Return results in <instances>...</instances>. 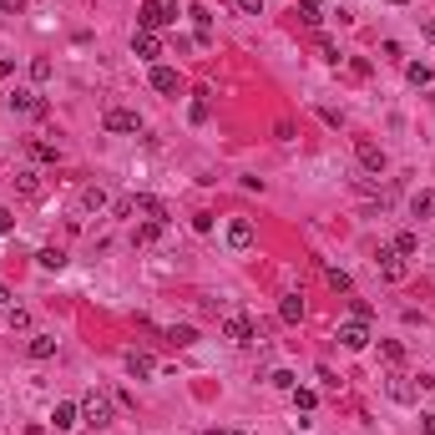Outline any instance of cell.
<instances>
[{
	"label": "cell",
	"mask_w": 435,
	"mask_h": 435,
	"mask_svg": "<svg viewBox=\"0 0 435 435\" xmlns=\"http://www.w3.org/2000/svg\"><path fill=\"white\" fill-rule=\"evenodd\" d=\"M81 425H97V430L112 425V395L106 390H86L81 395Z\"/></svg>",
	"instance_id": "1"
},
{
	"label": "cell",
	"mask_w": 435,
	"mask_h": 435,
	"mask_svg": "<svg viewBox=\"0 0 435 435\" xmlns=\"http://www.w3.org/2000/svg\"><path fill=\"white\" fill-rule=\"evenodd\" d=\"M172 20H178V0H147L137 10V31H162Z\"/></svg>",
	"instance_id": "2"
},
{
	"label": "cell",
	"mask_w": 435,
	"mask_h": 435,
	"mask_svg": "<svg viewBox=\"0 0 435 435\" xmlns=\"http://www.w3.org/2000/svg\"><path fill=\"white\" fill-rule=\"evenodd\" d=\"M430 385H435L430 375H420V380H415V375H405V369H395V375H390V400L415 405V400H420V390H430Z\"/></svg>",
	"instance_id": "3"
},
{
	"label": "cell",
	"mask_w": 435,
	"mask_h": 435,
	"mask_svg": "<svg viewBox=\"0 0 435 435\" xmlns=\"http://www.w3.org/2000/svg\"><path fill=\"white\" fill-rule=\"evenodd\" d=\"M101 127H106V132H127V137H132V132H142V117L127 112V106H106V112H101Z\"/></svg>",
	"instance_id": "4"
},
{
	"label": "cell",
	"mask_w": 435,
	"mask_h": 435,
	"mask_svg": "<svg viewBox=\"0 0 435 435\" xmlns=\"http://www.w3.org/2000/svg\"><path fill=\"white\" fill-rule=\"evenodd\" d=\"M355 157H359V167H364V172H375V178L390 167L385 147H380V142H369V137H359V142H355Z\"/></svg>",
	"instance_id": "5"
},
{
	"label": "cell",
	"mask_w": 435,
	"mask_h": 435,
	"mask_svg": "<svg viewBox=\"0 0 435 435\" xmlns=\"http://www.w3.org/2000/svg\"><path fill=\"white\" fill-rule=\"evenodd\" d=\"M253 334H258V324H253L248 314H228V319H223V339H228V344H253Z\"/></svg>",
	"instance_id": "6"
},
{
	"label": "cell",
	"mask_w": 435,
	"mask_h": 435,
	"mask_svg": "<svg viewBox=\"0 0 435 435\" xmlns=\"http://www.w3.org/2000/svg\"><path fill=\"white\" fill-rule=\"evenodd\" d=\"M339 344L359 355L364 344H369V324H364V319H344V324H339Z\"/></svg>",
	"instance_id": "7"
},
{
	"label": "cell",
	"mask_w": 435,
	"mask_h": 435,
	"mask_svg": "<svg viewBox=\"0 0 435 435\" xmlns=\"http://www.w3.org/2000/svg\"><path fill=\"white\" fill-rule=\"evenodd\" d=\"M10 112H20V117H46V101H41L36 92H26V86H15V92H10Z\"/></svg>",
	"instance_id": "8"
},
{
	"label": "cell",
	"mask_w": 435,
	"mask_h": 435,
	"mask_svg": "<svg viewBox=\"0 0 435 435\" xmlns=\"http://www.w3.org/2000/svg\"><path fill=\"white\" fill-rule=\"evenodd\" d=\"M228 248L233 253H248L253 248V223H248V218H228Z\"/></svg>",
	"instance_id": "9"
},
{
	"label": "cell",
	"mask_w": 435,
	"mask_h": 435,
	"mask_svg": "<svg viewBox=\"0 0 435 435\" xmlns=\"http://www.w3.org/2000/svg\"><path fill=\"white\" fill-rule=\"evenodd\" d=\"M132 213H142L147 223H167V218H172L167 203H162V198H147V192H137V198H132Z\"/></svg>",
	"instance_id": "10"
},
{
	"label": "cell",
	"mask_w": 435,
	"mask_h": 435,
	"mask_svg": "<svg viewBox=\"0 0 435 435\" xmlns=\"http://www.w3.org/2000/svg\"><path fill=\"white\" fill-rule=\"evenodd\" d=\"M380 273H385V284H405V258L395 253V248H380Z\"/></svg>",
	"instance_id": "11"
},
{
	"label": "cell",
	"mask_w": 435,
	"mask_h": 435,
	"mask_svg": "<svg viewBox=\"0 0 435 435\" xmlns=\"http://www.w3.org/2000/svg\"><path fill=\"white\" fill-rule=\"evenodd\" d=\"M51 425L66 435V430H76L81 425V405H71V400H56V410H51Z\"/></svg>",
	"instance_id": "12"
},
{
	"label": "cell",
	"mask_w": 435,
	"mask_h": 435,
	"mask_svg": "<svg viewBox=\"0 0 435 435\" xmlns=\"http://www.w3.org/2000/svg\"><path fill=\"white\" fill-rule=\"evenodd\" d=\"M127 375H132V380H152V375H157V359L142 355V350H127Z\"/></svg>",
	"instance_id": "13"
},
{
	"label": "cell",
	"mask_w": 435,
	"mask_h": 435,
	"mask_svg": "<svg viewBox=\"0 0 435 435\" xmlns=\"http://www.w3.org/2000/svg\"><path fill=\"white\" fill-rule=\"evenodd\" d=\"M178 86H183V76L172 71V66H152V92H162V97H178Z\"/></svg>",
	"instance_id": "14"
},
{
	"label": "cell",
	"mask_w": 435,
	"mask_h": 435,
	"mask_svg": "<svg viewBox=\"0 0 435 435\" xmlns=\"http://www.w3.org/2000/svg\"><path fill=\"white\" fill-rule=\"evenodd\" d=\"M132 51H137L142 61H157V56H162V41H157V31H137V36H132Z\"/></svg>",
	"instance_id": "15"
},
{
	"label": "cell",
	"mask_w": 435,
	"mask_h": 435,
	"mask_svg": "<svg viewBox=\"0 0 435 435\" xmlns=\"http://www.w3.org/2000/svg\"><path fill=\"white\" fill-rule=\"evenodd\" d=\"M26 355H31V359H51V355H56V334H41V329H36V334L26 339Z\"/></svg>",
	"instance_id": "16"
},
{
	"label": "cell",
	"mask_w": 435,
	"mask_h": 435,
	"mask_svg": "<svg viewBox=\"0 0 435 435\" xmlns=\"http://www.w3.org/2000/svg\"><path fill=\"white\" fill-rule=\"evenodd\" d=\"M15 192H20V198H41V172L36 167H20L15 172Z\"/></svg>",
	"instance_id": "17"
},
{
	"label": "cell",
	"mask_w": 435,
	"mask_h": 435,
	"mask_svg": "<svg viewBox=\"0 0 435 435\" xmlns=\"http://www.w3.org/2000/svg\"><path fill=\"white\" fill-rule=\"evenodd\" d=\"M278 319H284V324H299V319H304V294H284V299H278Z\"/></svg>",
	"instance_id": "18"
},
{
	"label": "cell",
	"mask_w": 435,
	"mask_h": 435,
	"mask_svg": "<svg viewBox=\"0 0 435 435\" xmlns=\"http://www.w3.org/2000/svg\"><path fill=\"white\" fill-rule=\"evenodd\" d=\"M410 218H435V192H415L410 198Z\"/></svg>",
	"instance_id": "19"
},
{
	"label": "cell",
	"mask_w": 435,
	"mask_h": 435,
	"mask_svg": "<svg viewBox=\"0 0 435 435\" xmlns=\"http://www.w3.org/2000/svg\"><path fill=\"white\" fill-rule=\"evenodd\" d=\"M0 329H31V314L26 309H0Z\"/></svg>",
	"instance_id": "20"
},
{
	"label": "cell",
	"mask_w": 435,
	"mask_h": 435,
	"mask_svg": "<svg viewBox=\"0 0 435 435\" xmlns=\"http://www.w3.org/2000/svg\"><path fill=\"white\" fill-rule=\"evenodd\" d=\"M81 208H86V213L106 208V187H92V183H86V187H81Z\"/></svg>",
	"instance_id": "21"
},
{
	"label": "cell",
	"mask_w": 435,
	"mask_h": 435,
	"mask_svg": "<svg viewBox=\"0 0 435 435\" xmlns=\"http://www.w3.org/2000/svg\"><path fill=\"white\" fill-rule=\"evenodd\" d=\"M26 147H31V157H36V162H56V157H61V152H56V142H41V137H31Z\"/></svg>",
	"instance_id": "22"
},
{
	"label": "cell",
	"mask_w": 435,
	"mask_h": 435,
	"mask_svg": "<svg viewBox=\"0 0 435 435\" xmlns=\"http://www.w3.org/2000/svg\"><path fill=\"white\" fill-rule=\"evenodd\" d=\"M36 264L56 273V269H66V253H61V248H41V253H36Z\"/></svg>",
	"instance_id": "23"
},
{
	"label": "cell",
	"mask_w": 435,
	"mask_h": 435,
	"mask_svg": "<svg viewBox=\"0 0 435 435\" xmlns=\"http://www.w3.org/2000/svg\"><path fill=\"white\" fill-rule=\"evenodd\" d=\"M390 248H395L400 258H410V253L420 248V233H395V243H390Z\"/></svg>",
	"instance_id": "24"
},
{
	"label": "cell",
	"mask_w": 435,
	"mask_h": 435,
	"mask_svg": "<svg viewBox=\"0 0 435 435\" xmlns=\"http://www.w3.org/2000/svg\"><path fill=\"white\" fill-rule=\"evenodd\" d=\"M405 81H410V86H430V66H425V61H410V66H405Z\"/></svg>",
	"instance_id": "25"
},
{
	"label": "cell",
	"mask_w": 435,
	"mask_h": 435,
	"mask_svg": "<svg viewBox=\"0 0 435 435\" xmlns=\"http://www.w3.org/2000/svg\"><path fill=\"white\" fill-rule=\"evenodd\" d=\"M324 278H329V289H334V294H350V289H355L344 269H324Z\"/></svg>",
	"instance_id": "26"
},
{
	"label": "cell",
	"mask_w": 435,
	"mask_h": 435,
	"mask_svg": "<svg viewBox=\"0 0 435 435\" xmlns=\"http://www.w3.org/2000/svg\"><path fill=\"white\" fill-rule=\"evenodd\" d=\"M167 339L178 344V350H187V344L198 339V329H192V324H178V329H167Z\"/></svg>",
	"instance_id": "27"
},
{
	"label": "cell",
	"mask_w": 435,
	"mask_h": 435,
	"mask_svg": "<svg viewBox=\"0 0 435 435\" xmlns=\"http://www.w3.org/2000/svg\"><path fill=\"white\" fill-rule=\"evenodd\" d=\"M162 228H167V223H142V228H137V243H142V248H152V243L162 238Z\"/></svg>",
	"instance_id": "28"
},
{
	"label": "cell",
	"mask_w": 435,
	"mask_h": 435,
	"mask_svg": "<svg viewBox=\"0 0 435 435\" xmlns=\"http://www.w3.org/2000/svg\"><path fill=\"white\" fill-rule=\"evenodd\" d=\"M380 355H385L390 364L400 369V364H405V344H395V339H385V344H380Z\"/></svg>",
	"instance_id": "29"
},
{
	"label": "cell",
	"mask_w": 435,
	"mask_h": 435,
	"mask_svg": "<svg viewBox=\"0 0 435 435\" xmlns=\"http://www.w3.org/2000/svg\"><path fill=\"white\" fill-rule=\"evenodd\" d=\"M299 15H304V26H319V20H324L319 0H304V6H299Z\"/></svg>",
	"instance_id": "30"
},
{
	"label": "cell",
	"mask_w": 435,
	"mask_h": 435,
	"mask_svg": "<svg viewBox=\"0 0 435 435\" xmlns=\"http://www.w3.org/2000/svg\"><path fill=\"white\" fill-rule=\"evenodd\" d=\"M314 405H319V395H314V390H294V410H304V415H309Z\"/></svg>",
	"instance_id": "31"
},
{
	"label": "cell",
	"mask_w": 435,
	"mask_h": 435,
	"mask_svg": "<svg viewBox=\"0 0 435 435\" xmlns=\"http://www.w3.org/2000/svg\"><path fill=\"white\" fill-rule=\"evenodd\" d=\"M51 71H56V66H51L46 56H36V61H31V76H36V81H51Z\"/></svg>",
	"instance_id": "32"
},
{
	"label": "cell",
	"mask_w": 435,
	"mask_h": 435,
	"mask_svg": "<svg viewBox=\"0 0 435 435\" xmlns=\"http://www.w3.org/2000/svg\"><path fill=\"white\" fill-rule=\"evenodd\" d=\"M187 117H192V122H208V97L192 101V106H187Z\"/></svg>",
	"instance_id": "33"
},
{
	"label": "cell",
	"mask_w": 435,
	"mask_h": 435,
	"mask_svg": "<svg viewBox=\"0 0 435 435\" xmlns=\"http://www.w3.org/2000/svg\"><path fill=\"white\" fill-rule=\"evenodd\" d=\"M269 385H278V390H294V375H289V369H273V375H269Z\"/></svg>",
	"instance_id": "34"
},
{
	"label": "cell",
	"mask_w": 435,
	"mask_h": 435,
	"mask_svg": "<svg viewBox=\"0 0 435 435\" xmlns=\"http://www.w3.org/2000/svg\"><path fill=\"white\" fill-rule=\"evenodd\" d=\"M350 309H355V319H364V324H369V314H375V309H369V299H350Z\"/></svg>",
	"instance_id": "35"
},
{
	"label": "cell",
	"mask_w": 435,
	"mask_h": 435,
	"mask_svg": "<svg viewBox=\"0 0 435 435\" xmlns=\"http://www.w3.org/2000/svg\"><path fill=\"white\" fill-rule=\"evenodd\" d=\"M238 10L243 15H264V0H238Z\"/></svg>",
	"instance_id": "36"
},
{
	"label": "cell",
	"mask_w": 435,
	"mask_h": 435,
	"mask_svg": "<svg viewBox=\"0 0 435 435\" xmlns=\"http://www.w3.org/2000/svg\"><path fill=\"white\" fill-rule=\"evenodd\" d=\"M10 228H15V213H10V208H0V238H6Z\"/></svg>",
	"instance_id": "37"
},
{
	"label": "cell",
	"mask_w": 435,
	"mask_h": 435,
	"mask_svg": "<svg viewBox=\"0 0 435 435\" xmlns=\"http://www.w3.org/2000/svg\"><path fill=\"white\" fill-rule=\"evenodd\" d=\"M420 36H425L430 46H435V15H425V20H420Z\"/></svg>",
	"instance_id": "38"
},
{
	"label": "cell",
	"mask_w": 435,
	"mask_h": 435,
	"mask_svg": "<svg viewBox=\"0 0 435 435\" xmlns=\"http://www.w3.org/2000/svg\"><path fill=\"white\" fill-rule=\"evenodd\" d=\"M0 10H6V15H20V10H26V0H0Z\"/></svg>",
	"instance_id": "39"
},
{
	"label": "cell",
	"mask_w": 435,
	"mask_h": 435,
	"mask_svg": "<svg viewBox=\"0 0 435 435\" xmlns=\"http://www.w3.org/2000/svg\"><path fill=\"white\" fill-rule=\"evenodd\" d=\"M420 430H425V435H435V410H430V415H420Z\"/></svg>",
	"instance_id": "40"
},
{
	"label": "cell",
	"mask_w": 435,
	"mask_h": 435,
	"mask_svg": "<svg viewBox=\"0 0 435 435\" xmlns=\"http://www.w3.org/2000/svg\"><path fill=\"white\" fill-rule=\"evenodd\" d=\"M0 309H10V289L6 284H0Z\"/></svg>",
	"instance_id": "41"
},
{
	"label": "cell",
	"mask_w": 435,
	"mask_h": 435,
	"mask_svg": "<svg viewBox=\"0 0 435 435\" xmlns=\"http://www.w3.org/2000/svg\"><path fill=\"white\" fill-rule=\"evenodd\" d=\"M10 71H15V66H10V61H0V81H6V76H10Z\"/></svg>",
	"instance_id": "42"
},
{
	"label": "cell",
	"mask_w": 435,
	"mask_h": 435,
	"mask_svg": "<svg viewBox=\"0 0 435 435\" xmlns=\"http://www.w3.org/2000/svg\"><path fill=\"white\" fill-rule=\"evenodd\" d=\"M213 435H243V430H213Z\"/></svg>",
	"instance_id": "43"
}]
</instances>
